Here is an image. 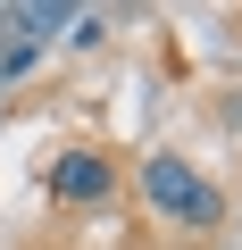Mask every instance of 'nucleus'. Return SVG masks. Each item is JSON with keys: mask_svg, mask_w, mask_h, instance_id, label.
<instances>
[{"mask_svg": "<svg viewBox=\"0 0 242 250\" xmlns=\"http://www.w3.org/2000/svg\"><path fill=\"white\" fill-rule=\"evenodd\" d=\"M134 184H142L151 217H167V225H184V233H217V225H225V192H217L184 150H151V159L134 167Z\"/></svg>", "mask_w": 242, "mask_h": 250, "instance_id": "f257e3e1", "label": "nucleus"}, {"mask_svg": "<svg viewBox=\"0 0 242 250\" xmlns=\"http://www.w3.org/2000/svg\"><path fill=\"white\" fill-rule=\"evenodd\" d=\"M100 34H109V9H75V17H67V42H75V50H92Z\"/></svg>", "mask_w": 242, "mask_h": 250, "instance_id": "7ed1b4c3", "label": "nucleus"}, {"mask_svg": "<svg viewBox=\"0 0 242 250\" xmlns=\"http://www.w3.org/2000/svg\"><path fill=\"white\" fill-rule=\"evenodd\" d=\"M50 200H59V208H100V200H117V159H109L100 142L59 150V159H50Z\"/></svg>", "mask_w": 242, "mask_h": 250, "instance_id": "f03ea898", "label": "nucleus"}]
</instances>
